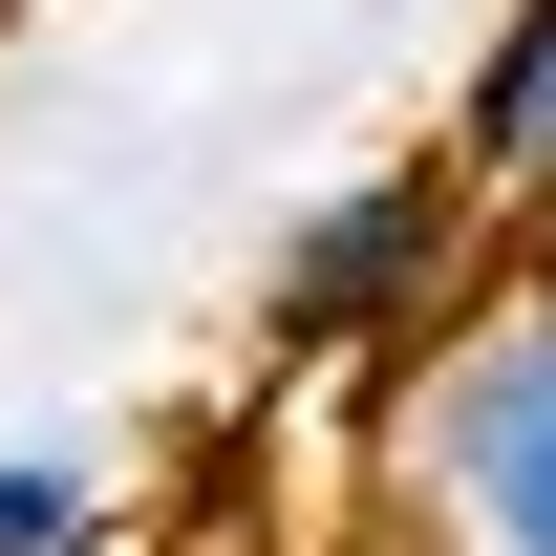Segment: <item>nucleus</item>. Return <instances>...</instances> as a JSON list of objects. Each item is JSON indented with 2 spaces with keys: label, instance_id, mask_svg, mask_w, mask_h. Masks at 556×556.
<instances>
[{
  "label": "nucleus",
  "instance_id": "1",
  "mask_svg": "<svg viewBox=\"0 0 556 556\" xmlns=\"http://www.w3.org/2000/svg\"><path fill=\"white\" fill-rule=\"evenodd\" d=\"M386 514L407 556H556V278L492 257L386 364Z\"/></svg>",
  "mask_w": 556,
  "mask_h": 556
},
{
  "label": "nucleus",
  "instance_id": "2",
  "mask_svg": "<svg viewBox=\"0 0 556 556\" xmlns=\"http://www.w3.org/2000/svg\"><path fill=\"white\" fill-rule=\"evenodd\" d=\"M471 278H492V214L450 193V150H386V172H343V193L278 214V257H257V343H278V364H364V386H386V364H407Z\"/></svg>",
  "mask_w": 556,
  "mask_h": 556
},
{
  "label": "nucleus",
  "instance_id": "3",
  "mask_svg": "<svg viewBox=\"0 0 556 556\" xmlns=\"http://www.w3.org/2000/svg\"><path fill=\"white\" fill-rule=\"evenodd\" d=\"M450 193H471L492 236L556 214V0H514V22L471 43V86H450Z\"/></svg>",
  "mask_w": 556,
  "mask_h": 556
},
{
  "label": "nucleus",
  "instance_id": "4",
  "mask_svg": "<svg viewBox=\"0 0 556 556\" xmlns=\"http://www.w3.org/2000/svg\"><path fill=\"white\" fill-rule=\"evenodd\" d=\"M108 450H0V556H108Z\"/></svg>",
  "mask_w": 556,
  "mask_h": 556
},
{
  "label": "nucleus",
  "instance_id": "5",
  "mask_svg": "<svg viewBox=\"0 0 556 556\" xmlns=\"http://www.w3.org/2000/svg\"><path fill=\"white\" fill-rule=\"evenodd\" d=\"M514 257H535V278H556V214H535V236H514Z\"/></svg>",
  "mask_w": 556,
  "mask_h": 556
},
{
  "label": "nucleus",
  "instance_id": "6",
  "mask_svg": "<svg viewBox=\"0 0 556 556\" xmlns=\"http://www.w3.org/2000/svg\"><path fill=\"white\" fill-rule=\"evenodd\" d=\"M0 22H22V0H0Z\"/></svg>",
  "mask_w": 556,
  "mask_h": 556
}]
</instances>
